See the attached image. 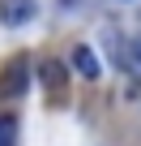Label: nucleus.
<instances>
[{
  "mask_svg": "<svg viewBox=\"0 0 141 146\" xmlns=\"http://www.w3.org/2000/svg\"><path fill=\"white\" fill-rule=\"evenodd\" d=\"M34 17V0H0V22L5 26H26Z\"/></svg>",
  "mask_w": 141,
  "mask_h": 146,
  "instance_id": "nucleus-1",
  "label": "nucleus"
},
{
  "mask_svg": "<svg viewBox=\"0 0 141 146\" xmlns=\"http://www.w3.org/2000/svg\"><path fill=\"white\" fill-rule=\"evenodd\" d=\"M64 78H68V73H64V64H60L56 56H47V60L39 64V82H43L51 95H60V90H64Z\"/></svg>",
  "mask_w": 141,
  "mask_h": 146,
  "instance_id": "nucleus-2",
  "label": "nucleus"
},
{
  "mask_svg": "<svg viewBox=\"0 0 141 146\" xmlns=\"http://www.w3.org/2000/svg\"><path fill=\"white\" fill-rule=\"evenodd\" d=\"M73 69L81 73V78H90V82H98V73H103V64H98V56L86 47V43H77L73 47Z\"/></svg>",
  "mask_w": 141,
  "mask_h": 146,
  "instance_id": "nucleus-3",
  "label": "nucleus"
},
{
  "mask_svg": "<svg viewBox=\"0 0 141 146\" xmlns=\"http://www.w3.org/2000/svg\"><path fill=\"white\" fill-rule=\"evenodd\" d=\"M26 90V60L9 64L5 69V82H0V95H22Z\"/></svg>",
  "mask_w": 141,
  "mask_h": 146,
  "instance_id": "nucleus-4",
  "label": "nucleus"
},
{
  "mask_svg": "<svg viewBox=\"0 0 141 146\" xmlns=\"http://www.w3.org/2000/svg\"><path fill=\"white\" fill-rule=\"evenodd\" d=\"M0 146H17V120L0 116Z\"/></svg>",
  "mask_w": 141,
  "mask_h": 146,
  "instance_id": "nucleus-5",
  "label": "nucleus"
}]
</instances>
